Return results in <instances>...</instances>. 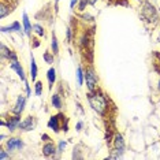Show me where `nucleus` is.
Returning <instances> with one entry per match:
<instances>
[{
	"label": "nucleus",
	"mask_w": 160,
	"mask_h": 160,
	"mask_svg": "<svg viewBox=\"0 0 160 160\" xmlns=\"http://www.w3.org/2000/svg\"><path fill=\"white\" fill-rule=\"evenodd\" d=\"M23 26H25V33H26V36H30L32 26H30V21H29V18H28V14H23Z\"/></svg>",
	"instance_id": "obj_10"
},
{
	"label": "nucleus",
	"mask_w": 160,
	"mask_h": 160,
	"mask_svg": "<svg viewBox=\"0 0 160 160\" xmlns=\"http://www.w3.org/2000/svg\"><path fill=\"white\" fill-rule=\"evenodd\" d=\"M115 147L118 148V149H123V140H122V137L121 136H116L115 137Z\"/></svg>",
	"instance_id": "obj_15"
},
{
	"label": "nucleus",
	"mask_w": 160,
	"mask_h": 160,
	"mask_svg": "<svg viewBox=\"0 0 160 160\" xmlns=\"http://www.w3.org/2000/svg\"><path fill=\"white\" fill-rule=\"evenodd\" d=\"M78 2V0H71V2H70V7H71V8H74V6H75V3H77Z\"/></svg>",
	"instance_id": "obj_24"
},
{
	"label": "nucleus",
	"mask_w": 160,
	"mask_h": 160,
	"mask_svg": "<svg viewBox=\"0 0 160 160\" xmlns=\"http://www.w3.org/2000/svg\"><path fill=\"white\" fill-rule=\"evenodd\" d=\"M44 58H45L47 63H52V62H53V58H51V55H49V53H48V52H47V53H45V55H44Z\"/></svg>",
	"instance_id": "obj_20"
},
{
	"label": "nucleus",
	"mask_w": 160,
	"mask_h": 160,
	"mask_svg": "<svg viewBox=\"0 0 160 160\" xmlns=\"http://www.w3.org/2000/svg\"><path fill=\"white\" fill-rule=\"evenodd\" d=\"M47 77H48L49 88H52L53 82H55V79H56V71H55V68H49V70H48V74H47Z\"/></svg>",
	"instance_id": "obj_11"
},
{
	"label": "nucleus",
	"mask_w": 160,
	"mask_h": 160,
	"mask_svg": "<svg viewBox=\"0 0 160 160\" xmlns=\"http://www.w3.org/2000/svg\"><path fill=\"white\" fill-rule=\"evenodd\" d=\"M55 145L53 144H51V142H48L47 145H44V148H42V153H44L45 156H51V155H53L55 153Z\"/></svg>",
	"instance_id": "obj_9"
},
{
	"label": "nucleus",
	"mask_w": 160,
	"mask_h": 160,
	"mask_svg": "<svg viewBox=\"0 0 160 160\" xmlns=\"http://www.w3.org/2000/svg\"><path fill=\"white\" fill-rule=\"evenodd\" d=\"M88 3V0H81V3H79V10H85V4Z\"/></svg>",
	"instance_id": "obj_21"
},
{
	"label": "nucleus",
	"mask_w": 160,
	"mask_h": 160,
	"mask_svg": "<svg viewBox=\"0 0 160 160\" xmlns=\"http://www.w3.org/2000/svg\"><path fill=\"white\" fill-rule=\"evenodd\" d=\"M30 75H32V81H36V77H37V66H36L33 56H32V64H30Z\"/></svg>",
	"instance_id": "obj_12"
},
{
	"label": "nucleus",
	"mask_w": 160,
	"mask_h": 160,
	"mask_svg": "<svg viewBox=\"0 0 160 160\" xmlns=\"http://www.w3.org/2000/svg\"><path fill=\"white\" fill-rule=\"evenodd\" d=\"M23 107H25V97L19 96L18 97V101H17L15 107H14V112H15V114H21V112L23 111Z\"/></svg>",
	"instance_id": "obj_7"
},
{
	"label": "nucleus",
	"mask_w": 160,
	"mask_h": 160,
	"mask_svg": "<svg viewBox=\"0 0 160 160\" xmlns=\"http://www.w3.org/2000/svg\"><path fill=\"white\" fill-rule=\"evenodd\" d=\"M2 30L3 32H21V25L19 22H14L11 26H8V28H2Z\"/></svg>",
	"instance_id": "obj_13"
},
{
	"label": "nucleus",
	"mask_w": 160,
	"mask_h": 160,
	"mask_svg": "<svg viewBox=\"0 0 160 160\" xmlns=\"http://www.w3.org/2000/svg\"><path fill=\"white\" fill-rule=\"evenodd\" d=\"M64 148H66V142H63V141H60V144H59V152H62Z\"/></svg>",
	"instance_id": "obj_22"
},
{
	"label": "nucleus",
	"mask_w": 160,
	"mask_h": 160,
	"mask_svg": "<svg viewBox=\"0 0 160 160\" xmlns=\"http://www.w3.org/2000/svg\"><path fill=\"white\" fill-rule=\"evenodd\" d=\"M88 2H89V3H92V4H94V3H96L97 0H88Z\"/></svg>",
	"instance_id": "obj_27"
},
{
	"label": "nucleus",
	"mask_w": 160,
	"mask_h": 160,
	"mask_svg": "<svg viewBox=\"0 0 160 160\" xmlns=\"http://www.w3.org/2000/svg\"><path fill=\"white\" fill-rule=\"evenodd\" d=\"M159 89H160V82H159Z\"/></svg>",
	"instance_id": "obj_28"
},
{
	"label": "nucleus",
	"mask_w": 160,
	"mask_h": 160,
	"mask_svg": "<svg viewBox=\"0 0 160 160\" xmlns=\"http://www.w3.org/2000/svg\"><path fill=\"white\" fill-rule=\"evenodd\" d=\"M52 53H58V51H59V48H58V42H56V37L55 34H52Z\"/></svg>",
	"instance_id": "obj_17"
},
{
	"label": "nucleus",
	"mask_w": 160,
	"mask_h": 160,
	"mask_svg": "<svg viewBox=\"0 0 160 160\" xmlns=\"http://www.w3.org/2000/svg\"><path fill=\"white\" fill-rule=\"evenodd\" d=\"M23 147V142L19 140V138H10L7 141V148L8 151H15V149H21Z\"/></svg>",
	"instance_id": "obj_3"
},
{
	"label": "nucleus",
	"mask_w": 160,
	"mask_h": 160,
	"mask_svg": "<svg viewBox=\"0 0 160 160\" xmlns=\"http://www.w3.org/2000/svg\"><path fill=\"white\" fill-rule=\"evenodd\" d=\"M42 138H44V141H48V140H49V137L47 136V134H44V136H42Z\"/></svg>",
	"instance_id": "obj_25"
},
{
	"label": "nucleus",
	"mask_w": 160,
	"mask_h": 160,
	"mask_svg": "<svg viewBox=\"0 0 160 160\" xmlns=\"http://www.w3.org/2000/svg\"><path fill=\"white\" fill-rule=\"evenodd\" d=\"M19 129H22V130H32V129H33V118H32V116H28L23 122L19 123Z\"/></svg>",
	"instance_id": "obj_6"
},
{
	"label": "nucleus",
	"mask_w": 160,
	"mask_h": 160,
	"mask_svg": "<svg viewBox=\"0 0 160 160\" xmlns=\"http://www.w3.org/2000/svg\"><path fill=\"white\" fill-rule=\"evenodd\" d=\"M85 79H86V85H88L89 90H93L96 89L97 86V77L96 74L93 72V70H86L85 71Z\"/></svg>",
	"instance_id": "obj_2"
},
{
	"label": "nucleus",
	"mask_w": 160,
	"mask_h": 160,
	"mask_svg": "<svg viewBox=\"0 0 160 160\" xmlns=\"http://www.w3.org/2000/svg\"><path fill=\"white\" fill-rule=\"evenodd\" d=\"M58 2H59V0H56V4H58Z\"/></svg>",
	"instance_id": "obj_29"
},
{
	"label": "nucleus",
	"mask_w": 160,
	"mask_h": 160,
	"mask_svg": "<svg viewBox=\"0 0 160 160\" xmlns=\"http://www.w3.org/2000/svg\"><path fill=\"white\" fill-rule=\"evenodd\" d=\"M41 93H42V82H36V94L37 96H41Z\"/></svg>",
	"instance_id": "obj_16"
},
{
	"label": "nucleus",
	"mask_w": 160,
	"mask_h": 160,
	"mask_svg": "<svg viewBox=\"0 0 160 160\" xmlns=\"http://www.w3.org/2000/svg\"><path fill=\"white\" fill-rule=\"evenodd\" d=\"M89 103L90 105L93 107L94 111H97L100 115H103L105 110L108 108V100L105 99L104 96H101V94H89Z\"/></svg>",
	"instance_id": "obj_1"
},
{
	"label": "nucleus",
	"mask_w": 160,
	"mask_h": 160,
	"mask_svg": "<svg viewBox=\"0 0 160 160\" xmlns=\"http://www.w3.org/2000/svg\"><path fill=\"white\" fill-rule=\"evenodd\" d=\"M11 68H14L17 72H18V75H19V78L22 79V81H25V72H23V68L19 66V63L15 60H12V63H11Z\"/></svg>",
	"instance_id": "obj_8"
},
{
	"label": "nucleus",
	"mask_w": 160,
	"mask_h": 160,
	"mask_svg": "<svg viewBox=\"0 0 160 160\" xmlns=\"http://www.w3.org/2000/svg\"><path fill=\"white\" fill-rule=\"evenodd\" d=\"M52 105L55 108H60L62 107V99L59 94H53L52 96Z\"/></svg>",
	"instance_id": "obj_14"
},
{
	"label": "nucleus",
	"mask_w": 160,
	"mask_h": 160,
	"mask_svg": "<svg viewBox=\"0 0 160 160\" xmlns=\"http://www.w3.org/2000/svg\"><path fill=\"white\" fill-rule=\"evenodd\" d=\"M158 56H159V58H160V53H158ZM156 64H160V60H159V62H158V63H155V66H156ZM158 71H159V72H160V68H159V70H158Z\"/></svg>",
	"instance_id": "obj_26"
},
{
	"label": "nucleus",
	"mask_w": 160,
	"mask_h": 160,
	"mask_svg": "<svg viewBox=\"0 0 160 160\" xmlns=\"http://www.w3.org/2000/svg\"><path fill=\"white\" fill-rule=\"evenodd\" d=\"M0 158H2V159H7V158H10V156L7 155L4 151H2V153H0Z\"/></svg>",
	"instance_id": "obj_23"
},
{
	"label": "nucleus",
	"mask_w": 160,
	"mask_h": 160,
	"mask_svg": "<svg viewBox=\"0 0 160 160\" xmlns=\"http://www.w3.org/2000/svg\"><path fill=\"white\" fill-rule=\"evenodd\" d=\"M19 123H21V118L17 115V116H12V118H10L8 123L2 122V125H3V126L7 125V127H8L10 130H14V129H15V127H19Z\"/></svg>",
	"instance_id": "obj_4"
},
{
	"label": "nucleus",
	"mask_w": 160,
	"mask_h": 160,
	"mask_svg": "<svg viewBox=\"0 0 160 160\" xmlns=\"http://www.w3.org/2000/svg\"><path fill=\"white\" fill-rule=\"evenodd\" d=\"M59 119H60V115H55V116H52V118L49 119L48 126L53 130V132H59V129H60V126H59Z\"/></svg>",
	"instance_id": "obj_5"
},
{
	"label": "nucleus",
	"mask_w": 160,
	"mask_h": 160,
	"mask_svg": "<svg viewBox=\"0 0 160 160\" xmlns=\"http://www.w3.org/2000/svg\"><path fill=\"white\" fill-rule=\"evenodd\" d=\"M77 78H78V85H82V70L81 68L77 70Z\"/></svg>",
	"instance_id": "obj_19"
},
{
	"label": "nucleus",
	"mask_w": 160,
	"mask_h": 160,
	"mask_svg": "<svg viewBox=\"0 0 160 160\" xmlns=\"http://www.w3.org/2000/svg\"><path fill=\"white\" fill-rule=\"evenodd\" d=\"M33 29H34V32H36V33H37L38 36H44V29L40 26V25H34Z\"/></svg>",
	"instance_id": "obj_18"
}]
</instances>
